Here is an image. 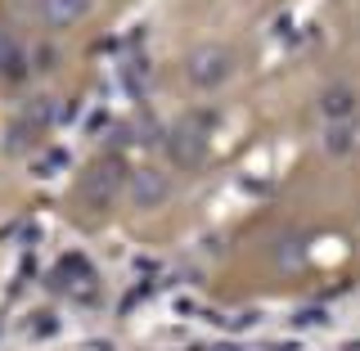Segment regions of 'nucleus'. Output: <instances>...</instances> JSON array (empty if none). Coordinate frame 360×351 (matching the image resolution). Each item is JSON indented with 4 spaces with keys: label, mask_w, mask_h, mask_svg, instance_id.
Instances as JSON below:
<instances>
[{
    "label": "nucleus",
    "mask_w": 360,
    "mask_h": 351,
    "mask_svg": "<svg viewBox=\"0 0 360 351\" xmlns=\"http://www.w3.org/2000/svg\"><path fill=\"white\" fill-rule=\"evenodd\" d=\"M234 68H239V59L225 41H202L185 54V82L194 90H217L234 77Z\"/></svg>",
    "instance_id": "obj_1"
},
{
    "label": "nucleus",
    "mask_w": 360,
    "mask_h": 351,
    "mask_svg": "<svg viewBox=\"0 0 360 351\" xmlns=\"http://www.w3.org/2000/svg\"><path fill=\"white\" fill-rule=\"evenodd\" d=\"M167 153H172V162L180 167V172L198 167L202 158H207V122L185 117L180 127H172V135H167Z\"/></svg>",
    "instance_id": "obj_2"
},
{
    "label": "nucleus",
    "mask_w": 360,
    "mask_h": 351,
    "mask_svg": "<svg viewBox=\"0 0 360 351\" xmlns=\"http://www.w3.org/2000/svg\"><path fill=\"white\" fill-rule=\"evenodd\" d=\"M172 198V176L162 172H135L131 176V203L135 208H158Z\"/></svg>",
    "instance_id": "obj_3"
},
{
    "label": "nucleus",
    "mask_w": 360,
    "mask_h": 351,
    "mask_svg": "<svg viewBox=\"0 0 360 351\" xmlns=\"http://www.w3.org/2000/svg\"><path fill=\"white\" fill-rule=\"evenodd\" d=\"M37 14L45 27H72V23H82L90 14V0H37Z\"/></svg>",
    "instance_id": "obj_4"
},
{
    "label": "nucleus",
    "mask_w": 360,
    "mask_h": 351,
    "mask_svg": "<svg viewBox=\"0 0 360 351\" xmlns=\"http://www.w3.org/2000/svg\"><path fill=\"white\" fill-rule=\"evenodd\" d=\"M320 113H324V122H347L356 113V90L352 86H329L320 95Z\"/></svg>",
    "instance_id": "obj_5"
}]
</instances>
